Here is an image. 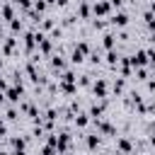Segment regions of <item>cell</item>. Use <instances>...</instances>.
I'll use <instances>...</instances> for the list:
<instances>
[{
  "label": "cell",
  "mask_w": 155,
  "mask_h": 155,
  "mask_svg": "<svg viewBox=\"0 0 155 155\" xmlns=\"http://www.w3.org/2000/svg\"><path fill=\"white\" fill-rule=\"evenodd\" d=\"M145 61H148V51H136V53L131 56V65H133V68H136V65L140 68Z\"/></svg>",
  "instance_id": "obj_1"
},
{
  "label": "cell",
  "mask_w": 155,
  "mask_h": 155,
  "mask_svg": "<svg viewBox=\"0 0 155 155\" xmlns=\"http://www.w3.org/2000/svg\"><path fill=\"white\" fill-rule=\"evenodd\" d=\"M92 10H94V15H99V17H102V15H107V12H109V10H111V5H109V2H107V0H97V2H94V7H92Z\"/></svg>",
  "instance_id": "obj_2"
},
{
  "label": "cell",
  "mask_w": 155,
  "mask_h": 155,
  "mask_svg": "<svg viewBox=\"0 0 155 155\" xmlns=\"http://www.w3.org/2000/svg\"><path fill=\"white\" fill-rule=\"evenodd\" d=\"M92 92H94L97 97H107V80H102V78H99V80L92 85Z\"/></svg>",
  "instance_id": "obj_3"
},
{
  "label": "cell",
  "mask_w": 155,
  "mask_h": 155,
  "mask_svg": "<svg viewBox=\"0 0 155 155\" xmlns=\"http://www.w3.org/2000/svg\"><path fill=\"white\" fill-rule=\"evenodd\" d=\"M111 24H114V27H126V24H128V15H126V12H116V15L111 17Z\"/></svg>",
  "instance_id": "obj_4"
},
{
  "label": "cell",
  "mask_w": 155,
  "mask_h": 155,
  "mask_svg": "<svg viewBox=\"0 0 155 155\" xmlns=\"http://www.w3.org/2000/svg\"><path fill=\"white\" fill-rule=\"evenodd\" d=\"M5 97H7L10 102H19V97H22V87H10Z\"/></svg>",
  "instance_id": "obj_5"
},
{
  "label": "cell",
  "mask_w": 155,
  "mask_h": 155,
  "mask_svg": "<svg viewBox=\"0 0 155 155\" xmlns=\"http://www.w3.org/2000/svg\"><path fill=\"white\" fill-rule=\"evenodd\" d=\"M114 41H116V36H114V34H104V36H102V46H104V48H109V51H114Z\"/></svg>",
  "instance_id": "obj_6"
},
{
  "label": "cell",
  "mask_w": 155,
  "mask_h": 155,
  "mask_svg": "<svg viewBox=\"0 0 155 155\" xmlns=\"http://www.w3.org/2000/svg\"><path fill=\"white\" fill-rule=\"evenodd\" d=\"M116 148H119L121 153H131V148H133V145H131V140H128V138H119Z\"/></svg>",
  "instance_id": "obj_7"
},
{
  "label": "cell",
  "mask_w": 155,
  "mask_h": 155,
  "mask_svg": "<svg viewBox=\"0 0 155 155\" xmlns=\"http://www.w3.org/2000/svg\"><path fill=\"white\" fill-rule=\"evenodd\" d=\"M102 114H104V104H92V107H90V116L99 119Z\"/></svg>",
  "instance_id": "obj_8"
},
{
  "label": "cell",
  "mask_w": 155,
  "mask_h": 155,
  "mask_svg": "<svg viewBox=\"0 0 155 155\" xmlns=\"http://www.w3.org/2000/svg\"><path fill=\"white\" fill-rule=\"evenodd\" d=\"M119 68H121V75L124 78L131 75V61H119Z\"/></svg>",
  "instance_id": "obj_9"
},
{
  "label": "cell",
  "mask_w": 155,
  "mask_h": 155,
  "mask_svg": "<svg viewBox=\"0 0 155 155\" xmlns=\"http://www.w3.org/2000/svg\"><path fill=\"white\" fill-rule=\"evenodd\" d=\"M78 15H80L82 19H87V17H90V5H87V2H80V7H78Z\"/></svg>",
  "instance_id": "obj_10"
},
{
  "label": "cell",
  "mask_w": 155,
  "mask_h": 155,
  "mask_svg": "<svg viewBox=\"0 0 155 155\" xmlns=\"http://www.w3.org/2000/svg\"><path fill=\"white\" fill-rule=\"evenodd\" d=\"M0 12H2V17H5V19H10V22L15 19V10H12L10 5H2V10H0Z\"/></svg>",
  "instance_id": "obj_11"
},
{
  "label": "cell",
  "mask_w": 155,
  "mask_h": 155,
  "mask_svg": "<svg viewBox=\"0 0 155 155\" xmlns=\"http://www.w3.org/2000/svg\"><path fill=\"white\" fill-rule=\"evenodd\" d=\"M119 61H121V58H119L116 51H109V53H107V63H109V65H119Z\"/></svg>",
  "instance_id": "obj_12"
},
{
  "label": "cell",
  "mask_w": 155,
  "mask_h": 155,
  "mask_svg": "<svg viewBox=\"0 0 155 155\" xmlns=\"http://www.w3.org/2000/svg\"><path fill=\"white\" fill-rule=\"evenodd\" d=\"M15 44H17L15 39H7V41H5V46H2V51H5V56H10V53L15 51Z\"/></svg>",
  "instance_id": "obj_13"
},
{
  "label": "cell",
  "mask_w": 155,
  "mask_h": 155,
  "mask_svg": "<svg viewBox=\"0 0 155 155\" xmlns=\"http://www.w3.org/2000/svg\"><path fill=\"white\" fill-rule=\"evenodd\" d=\"M97 128H99L102 133H114V126H111V124H107V121H99V124H97Z\"/></svg>",
  "instance_id": "obj_14"
},
{
  "label": "cell",
  "mask_w": 155,
  "mask_h": 155,
  "mask_svg": "<svg viewBox=\"0 0 155 155\" xmlns=\"http://www.w3.org/2000/svg\"><path fill=\"white\" fill-rule=\"evenodd\" d=\"M75 51H78V53H82V56H85V53H90V44H87V41H80V44H78V46H75Z\"/></svg>",
  "instance_id": "obj_15"
},
{
  "label": "cell",
  "mask_w": 155,
  "mask_h": 155,
  "mask_svg": "<svg viewBox=\"0 0 155 155\" xmlns=\"http://www.w3.org/2000/svg\"><path fill=\"white\" fill-rule=\"evenodd\" d=\"M51 65H53L56 70H63V65H65V63H63V58H61V56H53V58H51Z\"/></svg>",
  "instance_id": "obj_16"
},
{
  "label": "cell",
  "mask_w": 155,
  "mask_h": 155,
  "mask_svg": "<svg viewBox=\"0 0 155 155\" xmlns=\"http://www.w3.org/2000/svg\"><path fill=\"white\" fill-rule=\"evenodd\" d=\"M24 145H27L24 138H12V148H15V150H24Z\"/></svg>",
  "instance_id": "obj_17"
},
{
  "label": "cell",
  "mask_w": 155,
  "mask_h": 155,
  "mask_svg": "<svg viewBox=\"0 0 155 155\" xmlns=\"http://www.w3.org/2000/svg\"><path fill=\"white\" fill-rule=\"evenodd\" d=\"M75 124L78 126H87V114H78L75 116Z\"/></svg>",
  "instance_id": "obj_18"
},
{
  "label": "cell",
  "mask_w": 155,
  "mask_h": 155,
  "mask_svg": "<svg viewBox=\"0 0 155 155\" xmlns=\"http://www.w3.org/2000/svg\"><path fill=\"white\" fill-rule=\"evenodd\" d=\"M99 145V136H90L87 138V148H97Z\"/></svg>",
  "instance_id": "obj_19"
},
{
  "label": "cell",
  "mask_w": 155,
  "mask_h": 155,
  "mask_svg": "<svg viewBox=\"0 0 155 155\" xmlns=\"http://www.w3.org/2000/svg\"><path fill=\"white\" fill-rule=\"evenodd\" d=\"M114 92H116V94H121V92H124V80H121V78L114 82Z\"/></svg>",
  "instance_id": "obj_20"
},
{
  "label": "cell",
  "mask_w": 155,
  "mask_h": 155,
  "mask_svg": "<svg viewBox=\"0 0 155 155\" xmlns=\"http://www.w3.org/2000/svg\"><path fill=\"white\" fill-rule=\"evenodd\" d=\"M34 7H36V12H44V10H46V0H36Z\"/></svg>",
  "instance_id": "obj_21"
},
{
  "label": "cell",
  "mask_w": 155,
  "mask_h": 155,
  "mask_svg": "<svg viewBox=\"0 0 155 155\" xmlns=\"http://www.w3.org/2000/svg\"><path fill=\"white\" fill-rule=\"evenodd\" d=\"M12 31H22V22H19L17 17L12 19Z\"/></svg>",
  "instance_id": "obj_22"
},
{
  "label": "cell",
  "mask_w": 155,
  "mask_h": 155,
  "mask_svg": "<svg viewBox=\"0 0 155 155\" xmlns=\"http://www.w3.org/2000/svg\"><path fill=\"white\" fill-rule=\"evenodd\" d=\"M82 58H85L82 53H78V51H73V58H70V61H73V63H82Z\"/></svg>",
  "instance_id": "obj_23"
},
{
  "label": "cell",
  "mask_w": 155,
  "mask_h": 155,
  "mask_svg": "<svg viewBox=\"0 0 155 155\" xmlns=\"http://www.w3.org/2000/svg\"><path fill=\"white\" fill-rule=\"evenodd\" d=\"M136 75H138V80H145V78H148V70H145V68H138Z\"/></svg>",
  "instance_id": "obj_24"
},
{
  "label": "cell",
  "mask_w": 155,
  "mask_h": 155,
  "mask_svg": "<svg viewBox=\"0 0 155 155\" xmlns=\"http://www.w3.org/2000/svg\"><path fill=\"white\" fill-rule=\"evenodd\" d=\"M90 63H99V53H97V51L90 53Z\"/></svg>",
  "instance_id": "obj_25"
},
{
  "label": "cell",
  "mask_w": 155,
  "mask_h": 155,
  "mask_svg": "<svg viewBox=\"0 0 155 155\" xmlns=\"http://www.w3.org/2000/svg\"><path fill=\"white\" fill-rule=\"evenodd\" d=\"M51 27H53L51 19H44V22H41V29H51Z\"/></svg>",
  "instance_id": "obj_26"
},
{
  "label": "cell",
  "mask_w": 155,
  "mask_h": 155,
  "mask_svg": "<svg viewBox=\"0 0 155 155\" xmlns=\"http://www.w3.org/2000/svg\"><path fill=\"white\" fill-rule=\"evenodd\" d=\"M109 5H111V7H116V10H119V7H121V5H124V0H109Z\"/></svg>",
  "instance_id": "obj_27"
},
{
  "label": "cell",
  "mask_w": 155,
  "mask_h": 155,
  "mask_svg": "<svg viewBox=\"0 0 155 155\" xmlns=\"http://www.w3.org/2000/svg\"><path fill=\"white\" fill-rule=\"evenodd\" d=\"M17 5H22V10H29V0H17Z\"/></svg>",
  "instance_id": "obj_28"
},
{
  "label": "cell",
  "mask_w": 155,
  "mask_h": 155,
  "mask_svg": "<svg viewBox=\"0 0 155 155\" xmlns=\"http://www.w3.org/2000/svg\"><path fill=\"white\" fill-rule=\"evenodd\" d=\"M80 85H90V75H82L80 78Z\"/></svg>",
  "instance_id": "obj_29"
},
{
  "label": "cell",
  "mask_w": 155,
  "mask_h": 155,
  "mask_svg": "<svg viewBox=\"0 0 155 155\" xmlns=\"http://www.w3.org/2000/svg\"><path fill=\"white\" fill-rule=\"evenodd\" d=\"M148 61H150V63H155V51H148Z\"/></svg>",
  "instance_id": "obj_30"
},
{
  "label": "cell",
  "mask_w": 155,
  "mask_h": 155,
  "mask_svg": "<svg viewBox=\"0 0 155 155\" xmlns=\"http://www.w3.org/2000/svg\"><path fill=\"white\" fill-rule=\"evenodd\" d=\"M12 155H27V153H24V150H15Z\"/></svg>",
  "instance_id": "obj_31"
},
{
  "label": "cell",
  "mask_w": 155,
  "mask_h": 155,
  "mask_svg": "<svg viewBox=\"0 0 155 155\" xmlns=\"http://www.w3.org/2000/svg\"><path fill=\"white\" fill-rule=\"evenodd\" d=\"M5 133V126H2V119H0V136Z\"/></svg>",
  "instance_id": "obj_32"
},
{
  "label": "cell",
  "mask_w": 155,
  "mask_h": 155,
  "mask_svg": "<svg viewBox=\"0 0 155 155\" xmlns=\"http://www.w3.org/2000/svg\"><path fill=\"white\" fill-rule=\"evenodd\" d=\"M150 143H153V148H155V136H150Z\"/></svg>",
  "instance_id": "obj_33"
},
{
  "label": "cell",
  "mask_w": 155,
  "mask_h": 155,
  "mask_svg": "<svg viewBox=\"0 0 155 155\" xmlns=\"http://www.w3.org/2000/svg\"><path fill=\"white\" fill-rule=\"evenodd\" d=\"M0 41H2V29H0Z\"/></svg>",
  "instance_id": "obj_34"
},
{
  "label": "cell",
  "mask_w": 155,
  "mask_h": 155,
  "mask_svg": "<svg viewBox=\"0 0 155 155\" xmlns=\"http://www.w3.org/2000/svg\"><path fill=\"white\" fill-rule=\"evenodd\" d=\"M56 155H63V153H58V150H56Z\"/></svg>",
  "instance_id": "obj_35"
},
{
  "label": "cell",
  "mask_w": 155,
  "mask_h": 155,
  "mask_svg": "<svg viewBox=\"0 0 155 155\" xmlns=\"http://www.w3.org/2000/svg\"><path fill=\"white\" fill-rule=\"evenodd\" d=\"M111 155H119V153H111Z\"/></svg>",
  "instance_id": "obj_36"
},
{
  "label": "cell",
  "mask_w": 155,
  "mask_h": 155,
  "mask_svg": "<svg viewBox=\"0 0 155 155\" xmlns=\"http://www.w3.org/2000/svg\"><path fill=\"white\" fill-rule=\"evenodd\" d=\"M153 155H155V153H153Z\"/></svg>",
  "instance_id": "obj_37"
},
{
  "label": "cell",
  "mask_w": 155,
  "mask_h": 155,
  "mask_svg": "<svg viewBox=\"0 0 155 155\" xmlns=\"http://www.w3.org/2000/svg\"><path fill=\"white\" fill-rule=\"evenodd\" d=\"M153 128H155V126H153Z\"/></svg>",
  "instance_id": "obj_38"
}]
</instances>
